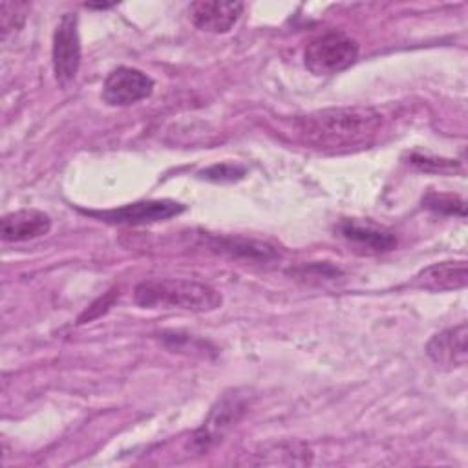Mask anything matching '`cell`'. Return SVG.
<instances>
[{
  "label": "cell",
  "mask_w": 468,
  "mask_h": 468,
  "mask_svg": "<svg viewBox=\"0 0 468 468\" xmlns=\"http://www.w3.org/2000/svg\"><path fill=\"white\" fill-rule=\"evenodd\" d=\"M296 124L307 143L336 150L371 141L382 126V115L366 106L327 108L300 117Z\"/></svg>",
  "instance_id": "1"
},
{
  "label": "cell",
  "mask_w": 468,
  "mask_h": 468,
  "mask_svg": "<svg viewBox=\"0 0 468 468\" xmlns=\"http://www.w3.org/2000/svg\"><path fill=\"white\" fill-rule=\"evenodd\" d=\"M133 300L144 309H181L190 313H208L223 302L214 287L183 278L144 280L135 287Z\"/></svg>",
  "instance_id": "2"
},
{
  "label": "cell",
  "mask_w": 468,
  "mask_h": 468,
  "mask_svg": "<svg viewBox=\"0 0 468 468\" xmlns=\"http://www.w3.org/2000/svg\"><path fill=\"white\" fill-rule=\"evenodd\" d=\"M358 57V42L344 31H329L305 46L303 62L314 75H333L349 68Z\"/></svg>",
  "instance_id": "3"
},
{
  "label": "cell",
  "mask_w": 468,
  "mask_h": 468,
  "mask_svg": "<svg viewBox=\"0 0 468 468\" xmlns=\"http://www.w3.org/2000/svg\"><path fill=\"white\" fill-rule=\"evenodd\" d=\"M51 60L55 79L60 86H68L75 80L80 66V38H79V22L73 13L62 15L57 29L53 33Z\"/></svg>",
  "instance_id": "4"
},
{
  "label": "cell",
  "mask_w": 468,
  "mask_h": 468,
  "mask_svg": "<svg viewBox=\"0 0 468 468\" xmlns=\"http://www.w3.org/2000/svg\"><path fill=\"white\" fill-rule=\"evenodd\" d=\"M154 91V80L144 71L130 66L112 69L102 84V101L110 106H130Z\"/></svg>",
  "instance_id": "5"
},
{
  "label": "cell",
  "mask_w": 468,
  "mask_h": 468,
  "mask_svg": "<svg viewBox=\"0 0 468 468\" xmlns=\"http://www.w3.org/2000/svg\"><path fill=\"white\" fill-rule=\"evenodd\" d=\"M185 210V205L172 201V199H150V201H137L112 210H84L90 216L99 218L106 223L115 225H144L170 219Z\"/></svg>",
  "instance_id": "6"
},
{
  "label": "cell",
  "mask_w": 468,
  "mask_h": 468,
  "mask_svg": "<svg viewBox=\"0 0 468 468\" xmlns=\"http://www.w3.org/2000/svg\"><path fill=\"white\" fill-rule=\"evenodd\" d=\"M245 411V400L243 397L234 391L232 395H225L208 413V419L203 422V426L194 433L192 446L199 452L208 450L212 444L221 441L225 431L239 420V417Z\"/></svg>",
  "instance_id": "7"
},
{
  "label": "cell",
  "mask_w": 468,
  "mask_h": 468,
  "mask_svg": "<svg viewBox=\"0 0 468 468\" xmlns=\"http://www.w3.org/2000/svg\"><path fill=\"white\" fill-rule=\"evenodd\" d=\"M426 355L441 367H463L468 360V327L464 322L442 329L426 344Z\"/></svg>",
  "instance_id": "8"
},
{
  "label": "cell",
  "mask_w": 468,
  "mask_h": 468,
  "mask_svg": "<svg viewBox=\"0 0 468 468\" xmlns=\"http://www.w3.org/2000/svg\"><path fill=\"white\" fill-rule=\"evenodd\" d=\"M243 13L241 2L199 0L192 2L188 15L192 24L207 33H227Z\"/></svg>",
  "instance_id": "9"
},
{
  "label": "cell",
  "mask_w": 468,
  "mask_h": 468,
  "mask_svg": "<svg viewBox=\"0 0 468 468\" xmlns=\"http://www.w3.org/2000/svg\"><path fill=\"white\" fill-rule=\"evenodd\" d=\"M338 234L356 250L364 254H378L395 249L397 238L373 223L344 219L338 223Z\"/></svg>",
  "instance_id": "10"
},
{
  "label": "cell",
  "mask_w": 468,
  "mask_h": 468,
  "mask_svg": "<svg viewBox=\"0 0 468 468\" xmlns=\"http://www.w3.org/2000/svg\"><path fill=\"white\" fill-rule=\"evenodd\" d=\"M468 282V267L464 260H448L439 261L433 265L424 267L419 271L411 282L413 287L442 292V291H455L463 289Z\"/></svg>",
  "instance_id": "11"
},
{
  "label": "cell",
  "mask_w": 468,
  "mask_h": 468,
  "mask_svg": "<svg viewBox=\"0 0 468 468\" xmlns=\"http://www.w3.org/2000/svg\"><path fill=\"white\" fill-rule=\"evenodd\" d=\"M51 230V218L35 208H22L9 212L0 221V234L4 241L20 243L29 241L40 236H46Z\"/></svg>",
  "instance_id": "12"
},
{
  "label": "cell",
  "mask_w": 468,
  "mask_h": 468,
  "mask_svg": "<svg viewBox=\"0 0 468 468\" xmlns=\"http://www.w3.org/2000/svg\"><path fill=\"white\" fill-rule=\"evenodd\" d=\"M212 247L218 249L219 252L229 254L230 258H243L249 261H269L278 256L274 247L261 241L241 238H218Z\"/></svg>",
  "instance_id": "13"
},
{
  "label": "cell",
  "mask_w": 468,
  "mask_h": 468,
  "mask_svg": "<svg viewBox=\"0 0 468 468\" xmlns=\"http://www.w3.org/2000/svg\"><path fill=\"white\" fill-rule=\"evenodd\" d=\"M29 5L26 2H2L0 4V29H2V38H7L9 35L16 33L27 13Z\"/></svg>",
  "instance_id": "14"
},
{
  "label": "cell",
  "mask_w": 468,
  "mask_h": 468,
  "mask_svg": "<svg viewBox=\"0 0 468 468\" xmlns=\"http://www.w3.org/2000/svg\"><path fill=\"white\" fill-rule=\"evenodd\" d=\"M424 207L439 212V214H459L464 216V201L453 194H437V192H430L424 199H422Z\"/></svg>",
  "instance_id": "15"
},
{
  "label": "cell",
  "mask_w": 468,
  "mask_h": 468,
  "mask_svg": "<svg viewBox=\"0 0 468 468\" xmlns=\"http://www.w3.org/2000/svg\"><path fill=\"white\" fill-rule=\"evenodd\" d=\"M243 172H245L243 168H238L232 165H214V166L203 170L201 177H207L212 181H232V179L241 177Z\"/></svg>",
  "instance_id": "16"
},
{
  "label": "cell",
  "mask_w": 468,
  "mask_h": 468,
  "mask_svg": "<svg viewBox=\"0 0 468 468\" xmlns=\"http://www.w3.org/2000/svg\"><path fill=\"white\" fill-rule=\"evenodd\" d=\"M411 163L415 166H419L420 170H435V172H448L453 170L457 166V163L450 161V159H435V157H424V155H417L413 154Z\"/></svg>",
  "instance_id": "17"
},
{
  "label": "cell",
  "mask_w": 468,
  "mask_h": 468,
  "mask_svg": "<svg viewBox=\"0 0 468 468\" xmlns=\"http://www.w3.org/2000/svg\"><path fill=\"white\" fill-rule=\"evenodd\" d=\"M115 300V289L110 291L108 294H104L102 298H99L95 303H91V307H88V311L79 318V324H86L97 316H101L102 313H106L110 309V305L113 303Z\"/></svg>",
  "instance_id": "18"
},
{
  "label": "cell",
  "mask_w": 468,
  "mask_h": 468,
  "mask_svg": "<svg viewBox=\"0 0 468 468\" xmlns=\"http://www.w3.org/2000/svg\"><path fill=\"white\" fill-rule=\"evenodd\" d=\"M112 4H86V7H97V9H106L110 7Z\"/></svg>",
  "instance_id": "19"
}]
</instances>
